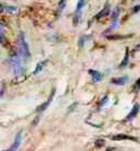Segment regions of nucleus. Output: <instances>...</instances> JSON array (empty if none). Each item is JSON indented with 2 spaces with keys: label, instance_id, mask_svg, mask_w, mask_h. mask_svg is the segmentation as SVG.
Returning a JSON list of instances; mask_svg holds the SVG:
<instances>
[{
  "label": "nucleus",
  "instance_id": "obj_1",
  "mask_svg": "<svg viewBox=\"0 0 140 151\" xmlns=\"http://www.w3.org/2000/svg\"><path fill=\"white\" fill-rule=\"evenodd\" d=\"M17 50H18V56H21L24 59H29L30 58V50L27 43L25 42L23 33H19L18 35V41H17Z\"/></svg>",
  "mask_w": 140,
  "mask_h": 151
},
{
  "label": "nucleus",
  "instance_id": "obj_2",
  "mask_svg": "<svg viewBox=\"0 0 140 151\" xmlns=\"http://www.w3.org/2000/svg\"><path fill=\"white\" fill-rule=\"evenodd\" d=\"M9 66H10V69L13 72L14 75H21L23 73V67L21 65V60H19V56L18 55H13L9 59Z\"/></svg>",
  "mask_w": 140,
  "mask_h": 151
},
{
  "label": "nucleus",
  "instance_id": "obj_3",
  "mask_svg": "<svg viewBox=\"0 0 140 151\" xmlns=\"http://www.w3.org/2000/svg\"><path fill=\"white\" fill-rule=\"evenodd\" d=\"M118 15H120V8H116L113 14H112V18H110V25H109V29L107 31H112L116 27L117 25V19H118Z\"/></svg>",
  "mask_w": 140,
  "mask_h": 151
},
{
  "label": "nucleus",
  "instance_id": "obj_4",
  "mask_svg": "<svg viewBox=\"0 0 140 151\" xmlns=\"http://www.w3.org/2000/svg\"><path fill=\"white\" fill-rule=\"evenodd\" d=\"M22 131L21 132H18L17 133V135L15 137V141H14V143L12 144V147L8 149V150H4V151H16L18 148H19V145H21V141H22Z\"/></svg>",
  "mask_w": 140,
  "mask_h": 151
},
{
  "label": "nucleus",
  "instance_id": "obj_5",
  "mask_svg": "<svg viewBox=\"0 0 140 151\" xmlns=\"http://www.w3.org/2000/svg\"><path fill=\"white\" fill-rule=\"evenodd\" d=\"M55 93H56V90L55 89H53V91H51V93H50V96H49V98L47 99V101L45 102V104H42L40 107H38V113H42L43 110H46L47 109V107L50 105V102H51V100L54 99V96H55Z\"/></svg>",
  "mask_w": 140,
  "mask_h": 151
},
{
  "label": "nucleus",
  "instance_id": "obj_6",
  "mask_svg": "<svg viewBox=\"0 0 140 151\" xmlns=\"http://www.w3.org/2000/svg\"><path fill=\"white\" fill-rule=\"evenodd\" d=\"M88 73H89V74L91 75V77H92V82H93V83L100 82L101 80H102V75H101L99 72L95 70V69H89V70H88Z\"/></svg>",
  "mask_w": 140,
  "mask_h": 151
},
{
  "label": "nucleus",
  "instance_id": "obj_7",
  "mask_svg": "<svg viewBox=\"0 0 140 151\" xmlns=\"http://www.w3.org/2000/svg\"><path fill=\"white\" fill-rule=\"evenodd\" d=\"M139 108H140V106L138 105V104H136L134 106H133V108H132V110H131V113L129 114L128 116H126V118H125V121L126 122H130V121H132L133 118L138 115V113H139Z\"/></svg>",
  "mask_w": 140,
  "mask_h": 151
},
{
  "label": "nucleus",
  "instance_id": "obj_8",
  "mask_svg": "<svg viewBox=\"0 0 140 151\" xmlns=\"http://www.w3.org/2000/svg\"><path fill=\"white\" fill-rule=\"evenodd\" d=\"M112 140H114V141H122V140H134V141H137V139L136 137H133V136H129V135H124V134H118V135H114L110 137Z\"/></svg>",
  "mask_w": 140,
  "mask_h": 151
},
{
  "label": "nucleus",
  "instance_id": "obj_9",
  "mask_svg": "<svg viewBox=\"0 0 140 151\" xmlns=\"http://www.w3.org/2000/svg\"><path fill=\"white\" fill-rule=\"evenodd\" d=\"M128 81V76H122V77H117V78H112V83L116 84V85H123Z\"/></svg>",
  "mask_w": 140,
  "mask_h": 151
},
{
  "label": "nucleus",
  "instance_id": "obj_10",
  "mask_svg": "<svg viewBox=\"0 0 140 151\" xmlns=\"http://www.w3.org/2000/svg\"><path fill=\"white\" fill-rule=\"evenodd\" d=\"M109 5H106L105 6V8L101 10L99 14H97V16H96V18H101V17H104V16H106V15H108L109 14Z\"/></svg>",
  "mask_w": 140,
  "mask_h": 151
},
{
  "label": "nucleus",
  "instance_id": "obj_11",
  "mask_svg": "<svg viewBox=\"0 0 140 151\" xmlns=\"http://www.w3.org/2000/svg\"><path fill=\"white\" fill-rule=\"evenodd\" d=\"M1 8H2V10H6V12L12 13V14H16V13L18 12V10H17V8L13 7V6H5V5H2Z\"/></svg>",
  "mask_w": 140,
  "mask_h": 151
},
{
  "label": "nucleus",
  "instance_id": "obj_12",
  "mask_svg": "<svg viewBox=\"0 0 140 151\" xmlns=\"http://www.w3.org/2000/svg\"><path fill=\"white\" fill-rule=\"evenodd\" d=\"M128 63H129V49H126L125 56H124V58H123V60H122V63H121V65H120V67L121 68L125 67V66L128 65Z\"/></svg>",
  "mask_w": 140,
  "mask_h": 151
},
{
  "label": "nucleus",
  "instance_id": "obj_13",
  "mask_svg": "<svg viewBox=\"0 0 140 151\" xmlns=\"http://www.w3.org/2000/svg\"><path fill=\"white\" fill-rule=\"evenodd\" d=\"M88 40H90V37H88V35H82V37L80 38V40H79V47H80V48H83L86 41H88Z\"/></svg>",
  "mask_w": 140,
  "mask_h": 151
},
{
  "label": "nucleus",
  "instance_id": "obj_14",
  "mask_svg": "<svg viewBox=\"0 0 140 151\" xmlns=\"http://www.w3.org/2000/svg\"><path fill=\"white\" fill-rule=\"evenodd\" d=\"M80 17H81V9H76L75 10V15H74V26H76L79 24V21H80Z\"/></svg>",
  "mask_w": 140,
  "mask_h": 151
},
{
  "label": "nucleus",
  "instance_id": "obj_15",
  "mask_svg": "<svg viewBox=\"0 0 140 151\" xmlns=\"http://www.w3.org/2000/svg\"><path fill=\"white\" fill-rule=\"evenodd\" d=\"M46 63H47V60L41 61V63H39V64H38V66H37V68H35V69H34V72H33V75H37V74L39 73L40 70H41L42 68L45 67V65H46Z\"/></svg>",
  "mask_w": 140,
  "mask_h": 151
},
{
  "label": "nucleus",
  "instance_id": "obj_16",
  "mask_svg": "<svg viewBox=\"0 0 140 151\" xmlns=\"http://www.w3.org/2000/svg\"><path fill=\"white\" fill-rule=\"evenodd\" d=\"M107 101H108V97H104V98H102V100H101V102L99 104V108L104 106V105H105Z\"/></svg>",
  "mask_w": 140,
  "mask_h": 151
},
{
  "label": "nucleus",
  "instance_id": "obj_17",
  "mask_svg": "<svg viewBox=\"0 0 140 151\" xmlns=\"http://www.w3.org/2000/svg\"><path fill=\"white\" fill-rule=\"evenodd\" d=\"M102 144H104V141H102V140H99V141L96 142V145H97V147H102Z\"/></svg>",
  "mask_w": 140,
  "mask_h": 151
},
{
  "label": "nucleus",
  "instance_id": "obj_18",
  "mask_svg": "<svg viewBox=\"0 0 140 151\" xmlns=\"http://www.w3.org/2000/svg\"><path fill=\"white\" fill-rule=\"evenodd\" d=\"M139 10H140V5H139V6H136V7L132 9L133 13H137V12H139Z\"/></svg>",
  "mask_w": 140,
  "mask_h": 151
},
{
  "label": "nucleus",
  "instance_id": "obj_19",
  "mask_svg": "<svg viewBox=\"0 0 140 151\" xmlns=\"http://www.w3.org/2000/svg\"><path fill=\"white\" fill-rule=\"evenodd\" d=\"M136 88H137V89H140V78L138 80V81H137V84H136Z\"/></svg>",
  "mask_w": 140,
  "mask_h": 151
}]
</instances>
